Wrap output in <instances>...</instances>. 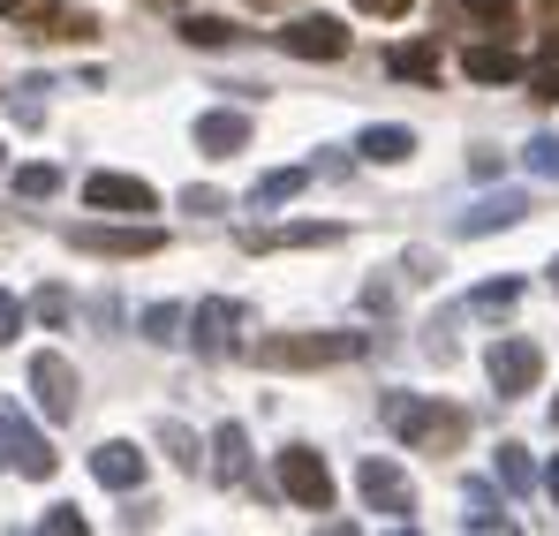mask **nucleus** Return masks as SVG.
Segmentation results:
<instances>
[{
	"label": "nucleus",
	"instance_id": "1a4fd4ad",
	"mask_svg": "<svg viewBox=\"0 0 559 536\" xmlns=\"http://www.w3.org/2000/svg\"><path fill=\"white\" fill-rule=\"evenodd\" d=\"M31 393H38V408H46V424H69L76 416V370H69V356H31Z\"/></svg>",
	"mask_w": 559,
	"mask_h": 536
},
{
	"label": "nucleus",
	"instance_id": "9b49d317",
	"mask_svg": "<svg viewBox=\"0 0 559 536\" xmlns=\"http://www.w3.org/2000/svg\"><path fill=\"white\" fill-rule=\"evenodd\" d=\"M325 242H341V227H333V219H302V227H250V235H242V250H250V258H265V250H325Z\"/></svg>",
	"mask_w": 559,
	"mask_h": 536
},
{
	"label": "nucleus",
	"instance_id": "72a5a7b5",
	"mask_svg": "<svg viewBox=\"0 0 559 536\" xmlns=\"http://www.w3.org/2000/svg\"><path fill=\"white\" fill-rule=\"evenodd\" d=\"M15 431H23V424H15V416H0V468H15Z\"/></svg>",
	"mask_w": 559,
	"mask_h": 536
},
{
	"label": "nucleus",
	"instance_id": "ea45409f",
	"mask_svg": "<svg viewBox=\"0 0 559 536\" xmlns=\"http://www.w3.org/2000/svg\"><path fill=\"white\" fill-rule=\"evenodd\" d=\"M552 431H559V393H552Z\"/></svg>",
	"mask_w": 559,
	"mask_h": 536
},
{
	"label": "nucleus",
	"instance_id": "2f4dec72",
	"mask_svg": "<svg viewBox=\"0 0 559 536\" xmlns=\"http://www.w3.org/2000/svg\"><path fill=\"white\" fill-rule=\"evenodd\" d=\"M15 333H23V302H15V295H0V348H8Z\"/></svg>",
	"mask_w": 559,
	"mask_h": 536
},
{
	"label": "nucleus",
	"instance_id": "f704fd0d",
	"mask_svg": "<svg viewBox=\"0 0 559 536\" xmlns=\"http://www.w3.org/2000/svg\"><path fill=\"white\" fill-rule=\"evenodd\" d=\"M182 212H219V189H182Z\"/></svg>",
	"mask_w": 559,
	"mask_h": 536
},
{
	"label": "nucleus",
	"instance_id": "4c0bfd02",
	"mask_svg": "<svg viewBox=\"0 0 559 536\" xmlns=\"http://www.w3.org/2000/svg\"><path fill=\"white\" fill-rule=\"evenodd\" d=\"M545 279H552V295H559V258H552V272H545Z\"/></svg>",
	"mask_w": 559,
	"mask_h": 536
},
{
	"label": "nucleus",
	"instance_id": "6ab92c4d",
	"mask_svg": "<svg viewBox=\"0 0 559 536\" xmlns=\"http://www.w3.org/2000/svg\"><path fill=\"white\" fill-rule=\"evenodd\" d=\"M385 69H393V76H408V84H439V69H447V61H439V46H393V53H385Z\"/></svg>",
	"mask_w": 559,
	"mask_h": 536
},
{
	"label": "nucleus",
	"instance_id": "5701e85b",
	"mask_svg": "<svg viewBox=\"0 0 559 536\" xmlns=\"http://www.w3.org/2000/svg\"><path fill=\"white\" fill-rule=\"evenodd\" d=\"M468 302H476V310H484V318H507V310H514V302H522V279H484V287H476V295H468Z\"/></svg>",
	"mask_w": 559,
	"mask_h": 536
},
{
	"label": "nucleus",
	"instance_id": "a19ab883",
	"mask_svg": "<svg viewBox=\"0 0 559 536\" xmlns=\"http://www.w3.org/2000/svg\"><path fill=\"white\" fill-rule=\"evenodd\" d=\"M152 8H175V0H152Z\"/></svg>",
	"mask_w": 559,
	"mask_h": 536
},
{
	"label": "nucleus",
	"instance_id": "bb28decb",
	"mask_svg": "<svg viewBox=\"0 0 559 536\" xmlns=\"http://www.w3.org/2000/svg\"><path fill=\"white\" fill-rule=\"evenodd\" d=\"M61 189V167H15V196H53Z\"/></svg>",
	"mask_w": 559,
	"mask_h": 536
},
{
	"label": "nucleus",
	"instance_id": "ddd939ff",
	"mask_svg": "<svg viewBox=\"0 0 559 536\" xmlns=\"http://www.w3.org/2000/svg\"><path fill=\"white\" fill-rule=\"evenodd\" d=\"M522 219H530V196H522V189H499V196H484L476 212H462V227H454V235L476 242V235H499V227H522Z\"/></svg>",
	"mask_w": 559,
	"mask_h": 536
},
{
	"label": "nucleus",
	"instance_id": "b1692460",
	"mask_svg": "<svg viewBox=\"0 0 559 536\" xmlns=\"http://www.w3.org/2000/svg\"><path fill=\"white\" fill-rule=\"evenodd\" d=\"M468 529H514V514H499L491 484H468Z\"/></svg>",
	"mask_w": 559,
	"mask_h": 536
},
{
	"label": "nucleus",
	"instance_id": "0eeeda50",
	"mask_svg": "<svg viewBox=\"0 0 559 536\" xmlns=\"http://www.w3.org/2000/svg\"><path fill=\"white\" fill-rule=\"evenodd\" d=\"M69 242H76L84 258H159V250H167L159 227H69Z\"/></svg>",
	"mask_w": 559,
	"mask_h": 536
},
{
	"label": "nucleus",
	"instance_id": "e433bc0d",
	"mask_svg": "<svg viewBox=\"0 0 559 536\" xmlns=\"http://www.w3.org/2000/svg\"><path fill=\"white\" fill-rule=\"evenodd\" d=\"M545 491H552V499H559V453H552V468H545Z\"/></svg>",
	"mask_w": 559,
	"mask_h": 536
},
{
	"label": "nucleus",
	"instance_id": "4be33fe9",
	"mask_svg": "<svg viewBox=\"0 0 559 536\" xmlns=\"http://www.w3.org/2000/svg\"><path fill=\"white\" fill-rule=\"evenodd\" d=\"M302 181H310V167H280L250 189V204H287V196H302Z\"/></svg>",
	"mask_w": 559,
	"mask_h": 536
},
{
	"label": "nucleus",
	"instance_id": "a878e982",
	"mask_svg": "<svg viewBox=\"0 0 559 536\" xmlns=\"http://www.w3.org/2000/svg\"><path fill=\"white\" fill-rule=\"evenodd\" d=\"M499 484H507V491H530V484H537V468H530V446H499Z\"/></svg>",
	"mask_w": 559,
	"mask_h": 536
},
{
	"label": "nucleus",
	"instance_id": "20e7f679",
	"mask_svg": "<svg viewBox=\"0 0 559 536\" xmlns=\"http://www.w3.org/2000/svg\"><path fill=\"white\" fill-rule=\"evenodd\" d=\"M356 491L371 499V514H385V522H401V529L416 522V484H408V476H401L385 453H371V461L356 468Z\"/></svg>",
	"mask_w": 559,
	"mask_h": 536
},
{
	"label": "nucleus",
	"instance_id": "dca6fc26",
	"mask_svg": "<svg viewBox=\"0 0 559 536\" xmlns=\"http://www.w3.org/2000/svg\"><path fill=\"white\" fill-rule=\"evenodd\" d=\"M212 476L235 484V491L250 484V431H242V424H219V431H212Z\"/></svg>",
	"mask_w": 559,
	"mask_h": 536
},
{
	"label": "nucleus",
	"instance_id": "f257e3e1",
	"mask_svg": "<svg viewBox=\"0 0 559 536\" xmlns=\"http://www.w3.org/2000/svg\"><path fill=\"white\" fill-rule=\"evenodd\" d=\"M378 416H385V431H393L401 446H424V453H454L468 439V416H462V408H447V401L385 393V401H378Z\"/></svg>",
	"mask_w": 559,
	"mask_h": 536
},
{
	"label": "nucleus",
	"instance_id": "39448f33",
	"mask_svg": "<svg viewBox=\"0 0 559 536\" xmlns=\"http://www.w3.org/2000/svg\"><path fill=\"white\" fill-rule=\"evenodd\" d=\"M280 491H287L302 514H325V507H333V468H325V453L287 446L280 453Z\"/></svg>",
	"mask_w": 559,
	"mask_h": 536
},
{
	"label": "nucleus",
	"instance_id": "7c9ffc66",
	"mask_svg": "<svg viewBox=\"0 0 559 536\" xmlns=\"http://www.w3.org/2000/svg\"><path fill=\"white\" fill-rule=\"evenodd\" d=\"M38 529H53V536H84V514L76 507H46V522Z\"/></svg>",
	"mask_w": 559,
	"mask_h": 536
},
{
	"label": "nucleus",
	"instance_id": "f8f14e48",
	"mask_svg": "<svg viewBox=\"0 0 559 536\" xmlns=\"http://www.w3.org/2000/svg\"><path fill=\"white\" fill-rule=\"evenodd\" d=\"M84 204L92 212H152L159 196H152V181H136V175H92L84 181Z\"/></svg>",
	"mask_w": 559,
	"mask_h": 536
},
{
	"label": "nucleus",
	"instance_id": "a211bd4d",
	"mask_svg": "<svg viewBox=\"0 0 559 536\" xmlns=\"http://www.w3.org/2000/svg\"><path fill=\"white\" fill-rule=\"evenodd\" d=\"M356 152H364L371 167H401V159L416 152V129H401V121H378V129H364V136H356Z\"/></svg>",
	"mask_w": 559,
	"mask_h": 536
},
{
	"label": "nucleus",
	"instance_id": "aec40b11",
	"mask_svg": "<svg viewBox=\"0 0 559 536\" xmlns=\"http://www.w3.org/2000/svg\"><path fill=\"white\" fill-rule=\"evenodd\" d=\"M182 318H189V310H175V302H152V310H144L136 325H144V341H159V348H175V341H182Z\"/></svg>",
	"mask_w": 559,
	"mask_h": 536
},
{
	"label": "nucleus",
	"instance_id": "7ed1b4c3",
	"mask_svg": "<svg viewBox=\"0 0 559 536\" xmlns=\"http://www.w3.org/2000/svg\"><path fill=\"white\" fill-rule=\"evenodd\" d=\"M484 370H491V393H499V401H522V393H537V378H545V348H537V341H491Z\"/></svg>",
	"mask_w": 559,
	"mask_h": 536
},
{
	"label": "nucleus",
	"instance_id": "2eb2a0df",
	"mask_svg": "<svg viewBox=\"0 0 559 536\" xmlns=\"http://www.w3.org/2000/svg\"><path fill=\"white\" fill-rule=\"evenodd\" d=\"M92 476L106 491H136V484H144V453L129 446V439H106V446L92 453Z\"/></svg>",
	"mask_w": 559,
	"mask_h": 536
},
{
	"label": "nucleus",
	"instance_id": "423d86ee",
	"mask_svg": "<svg viewBox=\"0 0 559 536\" xmlns=\"http://www.w3.org/2000/svg\"><path fill=\"white\" fill-rule=\"evenodd\" d=\"M182 325H189V341H197V356L219 362V356H235V333H242V302H219V295H212V302H197V310H189Z\"/></svg>",
	"mask_w": 559,
	"mask_h": 536
},
{
	"label": "nucleus",
	"instance_id": "c85d7f7f",
	"mask_svg": "<svg viewBox=\"0 0 559 536\" xmlns=\"http://www.w3.org/2000/svg\"><path fill=\"white\" fill-rule=\"evenodd\" d=\"M159 446L175 453V461H182V468H197V439H189L182 424H159Z\"/></svg>",
	"mask_w": 559,
	"mask_h": 536
},
{
	"label": "nucleus",
	"instance_id": "393cba45",
	"mask_svg": "<svg viewBox=\"0 0 559 536\" xmlns=\"http://www.w3.org/2000/svg\"><path fill=\"white\" fill-rule=\"evenodd\" d=\"M182 38H189V46H235L242 31H235L227 15H189V23H182Z\"/></svg>",
	"mask_w": 559,
	"mask_h": 536
},
{
	"label": "nucleus",
	"instance_id": "4468645a",
	"mask_svg": "<svg viewBox=\"0 0 559 536\" xmlns=\"http://www.w3.org/2000/svg\"><path fill=\"white\" fill-rule=\"evenodd\" d=\"M242 144H250V114H227V106L219 114H197V152L204 159H235Z\"/></svg>",
	"mask_w": 559,
	"mask_h": 536
},
{
	"label": "nucleus",
	"instance_id": "f3484780",
	"mask_svg": "<svg viewBox=\"0 0 559 536\" xmlns=\"http://www.w3.org/2000/svg\"><path fill=\"white\" fill-rule=\"evenodd\" d=\"M462 76H468V84H514V76H522V61H514V46H507V38H499V46L484 38V46H468V53H462Z\"/></svg>",
	"mask_w": 559,
	"mask_h": 536
},
{
	"label": "nucleus",
	"instance_id": "cd10ccee",
	"mask_svg": "<svg viewBox=\"0 0 559 536\" xmlns=\"http://www.w3.org/2000/svg\"><path fill=\"white\" fill-rule=\"evenodd\" d=\"M522 159H530V167H537L545 181H559V136H537V144H530Z\"/></svg>",
	"mask_w": 559,
	"mask_h": 536
},
{
	"label": "nucleus",
	"instance_id": "c756f323",
	"mask_svg": "<svg viewBox=\"0 0 559 536\" xmlns=\"http://www.w3.org/2000/svg\"><path fill=\"white\" fill-rule=\"evenodd\" d=\"M31 310H38L46 325H61V318H69V295H61V287H38V295H31Z\"/></svg>",
	"mask_w": 559,
	"mask_h": 536
},
{
	"label": "nucleus",
	"instance_id": "58836bf2",
	"mask_svg": "<svg viewBox=\"0 0 559 536\" xmlns=\"http://www.w3.org/2000/svg\"><path fill=\"white\" fill-rule=\"evenodd\" d=\"M250 8H287V0H250Z\"/></svg>",
	"mask_w": 559,
	"mask_h": 536
},
{
	"label": "nucleus",
	"instance_id": "412c9836",
	"mask_svg": "<svg viewBox=\"0 0 559 536\" xmlns=\"http://www.w3.org/2000/svg\"><path fill=\"white\" fill-rule=\"evenodd\" d=\"M454 8H462L476 31H499V38L514 31V0H454Z\"/></svg>",
	"mask_w": 559,
	"mask_h": 536
},
{
	"label": "nucleus",
	"instance_id": "f03ea898",
	"mask_svg": "<svg viewBox=\"0 0 559 536\" xmlns=\"http://www.w3.org/2000/svg\"><path fill=\"white\" fill-rule=\"evenodd\" d=\"M356 356H371V333H273V341H258L265 370H325V362Z\"/></svg>",
	"mask_w": 559,
	"mask_h": 536
},
{
	"label": "nucleus",
	"instance_id": "473e14b6",
	"mask_svg": "<svg viewBox=\"0 0 559 536\" xmlns=\"http://www.w3.org/2000/svg\"><path fill=\"white\" fill-rule=\"evenodd\" d=\"M530 84H537V91H530V98H545V106H552V98H559V61H545V69L530 76Z\"/></svg>",
	"mask_w": 559,
	"mask_h": 536
},
{
	"label": "nucleus",
	"instance_id": "c9c22d12",
	"mask_svg": "<svg viewBox=\"0 0 559 536\" xmlns=\"http://www.w3.org/2000/svg\"><path fill=\"white\" fill-rule=\"evenodd\" d=\"M364 15H408V0H356Z\"/></svg>",
	"mask_w": 559,
	"mask_h": 536
},
{
	"label": "nucleus",
	"instance_id": "6e6552de",
	"mask_svg": "<svg viewBox=\"0 0 559 536\" xmlns=\"http://www.w3.org/2000/svg\"><path fill=\"white\" fill-rule=\"evenodd\" d=\"M280 53H295V61H341V53H348V23H333V15H295V23L280 31Z\"/></svg>",
	"mask_w": 559,
	"mask_h": 536
},
{
	"label": "nucleus",
	"instance_id": "9d476101",
	"mask_svg": "<svg viewBox=\"0 0 559 536\" xmlns=\"http://www.w3.org/2000/svg\"><path fill=\"white\" fill-rule=\"evenodd\" d=\"M0 15L31 23L38 38H92V15H84V8H69V0H0Z\"/></svg>",
	"mask_w": 559,
	"mask_h": 536
}]
</instances>
